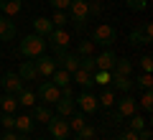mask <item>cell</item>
Here are the masks:
<instances>
[{
    "label": "cell",
    "instance_id": "obj_1",
    "mask_svg": "<svg viewBox=\"0 0 153 140\" xmlns=\"http://www.w3.org/2000/svg\"><path fill=\"white\" fill-rule=\"evenodd\" d=\"M18 51H21V56H26V59H36V56H41L46 51V38L38 36V33H31V36H26L21 41Z\"/></svg>",
    "mask_w": 153,
    "mask_h": 140
},
{
    "label": "cell",
    "instance_id": "obj_2",
    "mask_svg": "<svg viewBox=\"0 0 153 140\" xmlns=\"http://www.w3.org/2000/svg\"><path fill=\"white\" fill-rule=\"evenodd\" d=\"M115 41H117V31H115V26H110V23H100L92 31V43H97V46L110 49Z\"/></svg>",
    "mask_w": 153,
    "mask_h": 140
},
{
    "label": "cell",
    "instance_id": "obj_3",
    "mask_svg": "<svg viewBox=\"0 0 153 140\" xmlns=\"http://www.w3.org/2000/svg\"><path fill=\"white\" fill-rule=\"evenodd\" d=\"M46 127H49V135L56 140H66L69 138V122H66V117H61V115H51V120L46 122Z\"/></svg>",
    "mask_w": 153,
    "mask_h": 140
},
{
    "label": "cell",
    "instance_id": "obj_4",
    "mask_svg": "<svg viewBox=\"0 0 153 140\" xmlns=\"http://www.w3.org/2000/svg\"><path fill=\"white\" fill-rule=\"evenodd\" d=\"M69 10H71V21H74L76 31H84V26H87V0H71L69 3Z\"/></svg>",
    "mask_w": 153,
    "mask_h": 140
},
{
    "label": "cell",
    "instance_id": "obj_5",
    "mask_svg": "<svg viewBox=\"0 0 153 140\" xmlns=\"http://www.w3.org/2000/svg\"><path fill=\"white\" fill-rule=\"evenodd\" d=\"M128 38H130L133 46H146V43L153 41V26H151V23H143L140 28H133Z\"/></svg>",
    "mask_w": 153,
    "mask_h": 140
},
{
    "label": "cell",
    "instance_id": "obj_6",
    "mask_svg": "<svg viewBox=\"0 0 153 140\" xmlns=\"http://www.w3.org/2000/svg\"><path fill=\"white\" fill-rule=\"evenodd\" d=\"M115 112H117V115H123V117L128 120L130 115H135V112H138V99L133 97L130 92H128V94H123V97L117 99V110H115Z\"/></svg>",
    "mask_w": 153,
    "mask_h": 140
},
{
    "label": "cell",
    "instance_id": "obj_7",
    "mask_svg": "<svg viewBox=\"0 0 153 140\" xmlns=\"http://www.w3.org/2000/svg\"><path fill=\"white\" fill-rule=\"evenodd\" d=\"M38 97L44 99L46 104H54L56 99L61 97V89L54 84V81H41V84H38Z\"/></svg>",
    "mask_w": 153,
    "mask_h": 140
},
{
    "label": "cell",
    "instance_id": "obj_8",
    "mask_svg": "<svg viewBox=\"0 0 153 140\" xmlns=\"http://www.w3.org/2000/svg\"><path fill=\"white\" fill-rule=\"evenodd\" d=\"M74 102H76V107L82 110V112H97V107H100L97 97H94V94H92L89 89H84L82 94H79V97L74 99Z\"/></svg>",
    "mask_w": 153,
    "mask_h": 140
},
{
    "label": "cell",
    "instance_id": "obj_9",
    "mask_svg": "<svg viewBox=\"0 0 153 140\" xmlns=\"http://www.w3.org/2000/svg\"><path fill=\"white\" fill-rule=\"evenodd\" d=\"M33 64H36L38 76H51V74H54V69H56V59H51V56H46V54L36 56Z\"/></svg>",
    "mask_w": 153,
    "mask_h": 140
},
{
    "label": "cell",
    "instance_id": "obj_10",
    "mask_svg": "<svg viewBox=\"0 0 153 140\" xmlns=\"http://www.w3.org/2000/svg\"><path fill=\"white\" fill-rule=\"evenodd\" d=\"M0 84L5 87V92H10V94H18V92L26 87V84H23V79L16 74V71H8L5 76H0Z\"/></svg>",
    "mask_w": 153,
    "mask_h": 140
},
{
    "label": "cell",
    "instance_id": "obj_11",
    "mask_svg": "<svg viewBox=\"0 0 153 140\" xmlns=\"http://www.w3.org/2000/svg\"><path fill=\"white\" fill-rule=\"evenodd\" d=\"M56 66L64 71H69V74H74L76 69H79V56L76 54H69V51H64V54L56 59Z\"/></svg>",
    "mask_w": 153,
    "mask_h": 140
},
{
    "label": "cell",
    "instance_id": "obj_12",
    "mask_svg": "<svg viewBox=\"0 0 153 140\" xmlns=\"http://www.w3.org/2000/svg\"><path fill=\"white\" fill-rule=\"evenodd\" d=\"M46 38H49L51 49H66V46H69V33H66L64 28H54Z\"/></svg>",
    "mask_w": 153,
    "mask_h": 140
},
{
    "label": "cell",
    "instance_id": "obj_13",
    "mask_svg": "<svg viewBox=\"0 0 153 140\" xmlns=\"http://www.w3.org/2000/svg\"><path fill=\"white\" fill-rule=\"evenodd\" d=\"M16 23L10 21L8 16H0V41H13L16 38Z\"/></svg>",
    "mask_w": 153,
    "mask_h": 140
},
{
    "label": "cell",
    "instance_id": "obj_14",
    "mask_svg": "<svg viewBox=\"0 0 153 140\" xmlns=\"http://www.w3.org/2000/svg\"><path fill=\"white\" fill-rule=\"evenodd\" d=\"M115 59L117 56L112 54V51H102L100 56H94V64H97V71H112V66H115Z\"/></svg>",
    "mask_w": 153,
    "mask_h": 140
},
{
    "label": "cell",
    "instance_id": "obj_15",
    "mask_svg": "<svg viewBox=\"0 0 153 140\" xmlns=\"http://www.w3.org/2000/svg\"><path fill=\"white\" fill-rule=\"evenodd\" d=\"M54 104H56V115H61V117H69V115L76 112V102L69 97H59Z\"/></svg>",
    "mask_w": 153,
    "mask_h": 140
},
{
    "label": "cell",
    "instance_id": "obj_16",
    "mask_svg": "<svg viewBox=\"0 0 153 140\" xmlns=\"http://www.w3.org/2000/svg\"><path fill=\"white\" fill-rule=\"evenodd\" d=\"M33 33H38V36H49L51 31H54V23H51V18H44V16H38V18H33Z\"/></svg>",
    "mask_w": 153,
    "mask_h": 140
},
{
    "label": "cell",
    "instance_id": "obj_17",
    "mask_svg": "<svg viewBox=\"0 0 153 140\" xmlns=\"http://www.w3.org/2000/svg\"><path fill=\"white\" fill-rule=\"evenodd\" d=\"M51 115H54V112H51V110L46 107V104H41V107H36V104H33V107H31V112H28V117H31L33 122H49V120H51Z\"/></svg>",
    "mask_w": 153,
    "mask_h": 140
},
{
    "label": "cell",
    "instance_id": "obj_18",
    "mask_svg": "<svg viewBox=\"0 0 153 140\" xmlns=\"http://www.w3.org/2000/svg\"><path fill=\"white\" fill-rule=\"evenodd\" d=\"M110 74H112V71H110ZM112 81L115 87H117V92H123V94H128V92H133L135 89V84H133V79L130 76H120V74H112Z\"/></svg>",
    "mask_w": 153,
    "mask_h": 140
},
{
    "label": "cell",
    "instance_id": "obj_19",
    "mask_svg": "<svg viewBox=\"0 0 153 140\" xmlns=\"http://www.w3.org/2000/svg\"><path fill=\"white\" fill-rule=\"evenodd\" d=\"M18 76H21L23 81H36V79H38L36 64H33V61H23V64H21V69H18Z\"/></svg>",
    "mask_w": 153,
    "mask_h": 140
},
{
    "label": "cell",
    "instance_id": "obj_20",
    "mask_svg": "<svg viewBox=\"0 0 153 140\" xmlns=\"http://www.w3.org/2000/svg\"><path fill=\"white\" fill-rule=\"evenodd\" d=\"M133 71V61L125 59V56H117L115 59V66H112V74H120V76H130Z\"/></svg>",
    "mask_w": 153,
    "mask_h": 140
},
{
    "label": "cell",
    "instance_id": "obj_21",
    "mask_svg": "<svg viewBox=\"0 0 153 140\" xmlns=\"http://www.w3.org/2000/svg\"><path fill=\"white\" fill-rule=\"evenodd\" d=\"M21 8H23L21 0H0V10L5 13L8 18H10V16H18V13H21Z\"/></svg>",
    "mask_w": 153,
    "mask_h": 140
},
{
    "label": "cell",
    "instance_id": "obj_22",
    "mask_svg": "<svg viewBox=\"0 0 153 140\" xmlns=\"http://www.w3.org/2000/svg\"><path fill=\"white\" fill-rule=\"evenodd\" d=\"M71 76H74V81H76L79 87H82V89H89V87H94V81H92V74H89V71H84V69H76Z\"/></svg>",
    "mask_w": 153,
    "mask_h": 140
},
{
    "label": "cell",
    "instance_id": "obj_23",
    "mask_svg": "<svg viewBox=\"0 0 153 140\" xmlns=\"http://www.w3.org/2000/svg\"><path fill=\"white\" fill-rule=\"evenodd\" d=\"M51 81H54V84H56V87L61 89V87L71 84V74H69V71H64V69H59V66H56V69H54V74H51Z\"/></svg>",
    "mask_w": 153,
    "mask_h": 140
},
{
    "label": "cell",
    "instance_id": "obj_24",
    "mask_svg": "<svg viewBox=\"0 0 153 140\" xmlns=\"http://www.w3.org/2000/svg\"><path fill=\"white\" fill-rule=\"evenodd\" d=\"M33 125H36V122H33L28 115H16V130H18V133L28 135V133L33 130Z\"/></svg>",
    "mask_w": 153,
    "mask_h": 140
},
{
    "label": "cell",
    "instance_id": "obj_25",
    "mask_svg": "<svg viewBox=\"0 0 153 140\" xmlns=\"http://www.w3.org/2000/svg\"><path fill=\"white\" fill-rule=\"evenodd\" d=\"M16 107H18V97L16 94H10V92H8V94H3V97H0V110H3V112H16Z\"/></svg>",
    "mask_w": 153,
    "mask_h": 140
},
{
    "label": "cell",
    "instance_id": "obj_26",
    "mask_svg": "<svg viewBox=\"0 0 153 140\" xmlns=\"http://www.w3.org/2000/svg\"><path fill=\"white\" fill-rule=\"evenodd\" d=\"M16 97H18V104H23V107H33V104H36V94H33L31 89H26V87L18 92Z\"/></svg>",
    "mask_w": 153,
    "mask_h": 140
},
{
    "label": "cell",
    "instance_id": "obj_27",
    "mask_svg": "<svg viewBox=\"0 0 153 140\" xmlns=\"http://www.w3.org/2000/svg\"><path fill=\"white\" fill-rule=\"evenodd\" d=\"M66 122H69V130H82L84 125H87V120H84V112H74V115H69L66 117Z\"/></svg>",
    "mask_w": 153,
    "mask_h": 140
},
{
    "label": "cell",
    "instance_id": "obj_28",
    "mask_svg": "<svg viewBox=\"0 0 153 140\" xmlns=\"http://www.w3.org/2000/svg\"><path fill=\"white\" fill-rule=\"evenodd\" d=\"M97 138V127L92 125H84L82 130H76V140H94Z\"/></svg>",
    "mask_w": 153,
    "mask_h": 140
},
{
    "label": "cell",
    "instance_id": "obj_29",
    "mask_svg": "<svg viewBox=\"0 0 153 140\" xmlns=\"http://www.w3.org/2000/svg\"><path fill=\"white\" fill-rule=\"evenodd\" d=\"M143 127H146V117H140L138 112L128 117V130H135L138 133V130H143Z\"/></svg>",
    "mask_w": 153,
    "mask_h": 140
},
{
    "label": "cell",
    "instance_id": "obj_30",
    "mask_svg": "<svg viewBox=\"0 0 153 140\" xmlns=\"http://www.w3.org/2000/svg\"><path fill=\"white\" fill-rule=\"evenodd\" d=\"M94 54V43L92 41H79L76 43V56H92Z\"/></svg>",
    "mask_w": 153,
    "mask_h": 140
},
{
    "label": "cell",
    "instance_id": "obj_31",
    "mask_svg": "<svg viewBox=\"0 0 153 140\" xmlns=\"http://www.w3.org/2000/svg\"><path fill=\"white\" fill-rule=\"evenodd\" d=\"M79 69H84V71H89V74H94V71H97L94 56H79Z\"/></svg>",
    "mask_w": 153,
    "mask_h": 140
},
{
    "label": "cell",
    "instance_id": "obj_32",
    "mask_svg": "<svg viewBox=\"0 0 153 140\" xmlns=\"http://www.w3.org/2000/svg\"><path fill=\"white\" fill-rule=\"evenodd\" d=\"M138 104H140L146 112H151V110H153V94H151V89H143V94H140V99H138Z\"/></svg>",
    "mask_w": 153,
    "mask_h": 140
},
{
    "label": "cell",
    "instance_id": "obj_33",
    "mask_svg": "<svg viewBox=\"0 0 153 140\" xmlns=\"http://www.w3.org/2000/svg\"><path fill=\"white\" fill-rule=\"evenodd\" d=\"M97 102L102 104V107H112V104H115V92L112 89H105L102 94L97 97Z\"/></svg>",
    "mask_w": 153,
    "mask_h": 140
},
{
    "label": "cell",
    "instance_id": "obj_34",
    "mask_svg": "<svg viewBox=\"0 0 153 140\" xmlns=\"http://www.w3.org/2000/svg\"><path fill=\"white\" fill-rule=\"evenodd\" d=\"M110 79H112L110 71H94V74H92V81H94V84H100V87H107Z\"/></svg>",
    "mask_w": 153,
    "mask_h": 140
},
{
    "label": "cell",
    "instance_id": "obj_35",
    "mask_svg": "<svg viewBox=\"0 0 153 140\" xmlns=\"http://www.w3.org/2000/svg\"><path fill=\"white\" fill-rule=\"evenodd\" d=\"M0 125H3L5 130H16V115L3 112V115H0Z\"/></svg>",
    "mask_w": 153,
    "mask_h": 140
},
{
    "label": "cell",
    "instance_id": "obj_36",
    "mask_svg": "<svg viewBox=\"0 0 153 140\" xmlns=\"http://www.w3.org/2000/svg\"><path fill=\"white\" fill-rule=\"evenodd\" d=\"M66 21H69V18H66V13H64V10H54V16H51V23H54V28H61Z\"/></svg>",
    "mask_w": 153,
    "mask_h": 140
},
{
    "label": "cell",
    "instance_id": "obj_37",
    "mask_svg": "<svg viewBox=\"0 0 153 140\" xmlns=\"http://www.w3.org/2000/svg\"><path fill=\"white\" fill-rule=\"evenodd\" d=\"M138 66H140V69H143V74H151V69H153V59H151V56H140V59H138Z\"/></svg>",
    "mask_w": 153,
    "mask_h": 140
},
{
    "label": "cell",
    "instance_id": "obj_38",
    "mask_svg": "<svg viewBox=\"0 0 153 140\" xmlns=\"http://www.w3.org/2000/svg\"><path fill=\"white\" fill-rule=\"evenodd\" d=\"M135 87H140V89H151L153 87V79H151V74H140L138 76V81H133Z\"/></svg>",
    "mask_w": 153,
    "mask_h": 140
},
{
    "label": "cell",
    "instance_id": "obj_39",
    "mask_svg": "<svg viewBox=\"0 0 153 140\" xmlns=\"http://www.w3.org/2000/svg\"><path fill=\"white\" fill-rule=\"evenodd\" d=\"M125 3H128V8H130V10H146V8H148V0H125Z\"/></svg>",
    "mask_w": 153,
    "mask_h": 140
},
{
    "label": "cell",
    "instance_id": "obj_40",
    "mask_svg": "<svg viewBox=\"0 0 153 140\" xmlns=\"http://www.w3.org/2000/svg\"><path fill=\"white\" fill-rule=\"evenodd\" d=\"M49 3H51V8H54V10H66L71 0H49Z\"/></svg>",
    "mask_w": 153,
    "mask_h": 140
},
{
    "label": "cell",
    "instance_id": "obj_41",
    "mask_svg": "<svg viewBox=\"0 0 153 140\" xmlns=\"http://www.w3.org/2000/svg\"><path fill=\"white\" fill-rule=\"evenodd\" d=\"M117 140H138V133L135 130H125V133L117 135Z\"/></svg>",
    "mask_w": 153,
    "mask_h": 140
},
{
    "label": "cell",
    "instance_id": "obj_42",
    "mask_svg": "<svg viewBox=\"0 0 153 140\" xmlns=\"http://www.w3.org/2000/svg\"><path fill=\"white\" fill-rule=\"evenodd\" d=\"M151 138H153V133H151V127H148V125H146L143 130H138V140H151Z\"/></svg>",
    "mask_w": 153,
    "mask_h": 140
},
{
    "label": "cell",
    "instance_id": "obj_43",
    "mask_svg": "<svg viewBox=\"0 0 153 140\" xmlns=\"http://www.w3.org/2000/svg\"><path fill=\"white\" fill-rule=\"evenodd\" d=\"M61 97H69V99H74V89H71V84L61 87Z\"/></svg>",
    "mask_w": 153,
    "mask_h": 140
},
{
    "label": "cell",
    "instance_id": "obj_44",
    "mask_svg": "<svg viewBox=\"0 0 153 140\" xmlns=\"http://www.w3.org/2000/svg\"><path fill=\"white\" fill-rule=\"evenodd\" d=\"M18 135H16V130H5V133L0 135V140H16Z\"/></svg>",
    "mask_w": 153,
    "mask_h": 140
},
{
    "label": "cell",
    "instance_id": "obj_45",
    "mask_svg": "<svg viewBox=\"0 0 153 140\" xmlns=\"http://www.w3.org/2000/svg\"><path fill=\"white\" fill-rule=\"evenodd\" d=\"M107 117H110V120H115V122H123V120H125V117H123V115H117V112H110Z\"/></svg>",
    "mask_w": 153,
    "mask_h": 140
},
{
    "label": "cell",
    "instance_id": "obj_46",
    "mask_svg": "<svg viewBox=\"0 0 153 140\" xmlns=\"http://www.w3.org/2000/svg\"><path fill=\"white\" fill-rule=\"evenodd\" d=\"M16 140H28V135H23V133H21V135H18Z\"/></svg>",
    "mask_w": 153,
    "mask_h": 140
},
{
    "label": "cell",
    "instance_id": "obj_47",
    "mask_svg": "<svg viewBox=\"0 0 153 140\" xmlns=\"http://www.w3.org/2000/svg\"><path fill=\"white\" fill-rule=\"evenodd\" d=\"M38 140H46V138H38Z\"/></svg>",
    "mask_w": 153,
    "mask_h": 140
},
{
    "label": "cell",
    "instance_id": "obj_48",
    "mask_svg": "<svg viewBox=\"0 0 153 140\" xmlns=\"http://www.w3.org/2000/svg\"><path fill=\"white\" fill-rule=\"evenodd\" d=\"M110 140H115V138H110Z\"/></svg>",
    "mask_w": 153,
    "mask_h": 140
},
{
    "label": "cell",
    "instance_id": "obj_49",
    "mask_svg": "<svg viewBox=\"0 0 153 140\" xmlns=\"http://www.w3.org/2000/svg\"><path fill=\"white\" fill-rule=\"evenodd\" d=\"M87 3H89V0H87Z\"/></svg>",
    "mask_w": 153,
    "mask_h": 140
}]
</instances>
